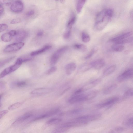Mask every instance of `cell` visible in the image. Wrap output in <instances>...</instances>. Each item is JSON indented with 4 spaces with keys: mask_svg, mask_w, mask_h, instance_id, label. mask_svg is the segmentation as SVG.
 Here are the masks:
<instances>
[{
    "mask_svg": "<svg viewBox=\"0 0 133 133\" xmlns=\"http://www.w3.org/2000/svg\"><path fill=\"white\" fill-rule=\"evenodd\" d=\"M110 19L106 15V9L102 10L97 15L95 28L98 30H102L105 26Z\"/></svg>",
    "mask_w": 133,
    "mask_h": 133,
    "instance_id": "6da1fadb",
    "label": "cell"
},
{
    "mask_svg": "<svg viewBox=\"0 0 133 133\" xmlns=\"http://www.w3.org/2000/svg\"><path fill=\"white\" fill-rule=\"evenodd\" d=\"M68 47L64 46L57 50L52 55L50 58V63L51 65H55L61 56L68 50Z\"/></svg>",
    "mask_w": 133,
    "mask_h": 133,
    "instance_id": "7a4b0ae2",
    "label": "cell"
},
{
    "mask_svg": "<svg viewBox=\"0 0 133 133\" xmlns=\"http://www.w3.org/2000/svg\"><path fill=\"white\" fill-rule=\"evenodd\" d=\"M24 43L22 42H17L8 45L4 49L5 52L9 53L17 51L21 49Z\"/></svg>",
    "mask_w": 133,
    "mask_h": 133,
    "instance_id": "3957f363",
    "label": "cell"
},
{
    "mask_svg": "<svg viewBox=\"0 0 133 133\" xmlns=\"http://www.w3.org/2000/svg\"><path fill=\"white\" fill-rule=\"evenodd\" d=\"M88 123L87 122L76 118L64 123L62 126L69 128L71 127L84 126L87 124Z\"/></svg>",
    "mask_w": 133,
    "mask_h": 133,
    "instance_id": "277c9868",
    "label": "cell"
},
{
    "mask_svg": "<svg viewBox=\"0 0 133 133\" xmlns=\"http://www.w3.org/2000/svg\"><path fill=\"white\" fill-rule=\"evenodd\" d=\"M60 111L58 108L54 109L45 113L37 115L33 118L31 121L32 122L40 120L45 118H46L58 113Z\"/></svg>",
    "mask_w": 133,
    "mask_h": 133,
    "instance_id": "5b68a950",
    "label": "cell"
},
{
    "mask_svg": "<svg viewBox=\"0 0 133 133\" xmlns=\"http://www.w3.org/2000/svg\"><path fill=\"white\" fill-rule=\"evenodd\" d=\"M101 116V114H97L83 115L77 117L76 118L88 123L90 121L97 120L100 118Z\"/></svg>",
    "mask_w": 133,
    "mask_h": 133,
    "instance_id": "8992f818",
    "label": "cell"
},
{
    "mask_svg": "<svg viewBox=\"0 0 133 133\" xmlns=\"http://www.w3.org/2000/svg\"><path fill=\"white\" fill-rule=\"evenodd\" d=\"M119 99V98L117 97L111 98L97 104L96 106L98 108H102L108 106H111L117 102Z\"/></svg>",
    "mask_w": 133,
    "mask_h": 133,
    "instance_id": "52a82bcc",
    "label": "cell"
},
{
    "mask_svg": "<svg viewBox=\"0 0 133 133\" xmlns=\"http://www.w3.org/2000/svg\"><path fill=\"white\" fill-rule=\"evenodd\" d=\"M10 10L13 12L18 13L21 12L23 9V4L22 2L20 0L15 1L11 4Z\"/></svg>",
    "mask_w": 133,
    "mask_h": 133,
    "instance_id": "ba28073f",
    "label": "cell"
},
{
    "mask_svg": "<svg viewBox=\"0 0 133 133\" xmlns=\"http://www.w3.org/2000/svg\"><path fill=\"white\" fill-rule=\"evenodd\" d=\"M133 77V69H129L124 71L119 75L117 78L118 82H122L125 80Z\"/></svg>",
    "mask_w": 133,
    "mask_h": 133,
    "instance_id": "9c48e42d",
    "label": "cell"
},
{
    "mask_svg": "<svg viewBox=\"0 0 133 133\" xmlns=\"http://www.w3.org/2000/svg\"><path fill=\"white\" fill-rule=\"evenodd\" d=\"M86 101L85 94H80L74 95L68 100V102L71 104Z\"/></svg>",
    "mask_w": 133,
    "mask_h": 133,
    "instance_id": "30bf717a",
    "label": "cell"
},
{
    "mask_svg": "<svg viewBox=\"0 0 133 133\" xmlns=\"http://www.w3.org/2000/svg\"><path fill=\"white\" fill-rule=\"evenodd\" d=\"M105 62L103 59H99L91 62L90 64L92 67L96 69H99L105 64Z\"/></svg>",
    "mask_w": 133,
    "mask_h": 133,
    "instance_id": "8fae6325",
    "label": "cell"
},
{
    "mask_svg": "<svg viewBox=\"0 0 133 133\" xmlns=\"http://www.w3.org/2000/svg\"><path fill=\"white\" fill-rule=\"evenodd\" d=\"M28 35V32L24 30H20L17 31L15 36V41L17 42H21L25 39Z\"/></svg>",
    "mask_w": 133,
    "mask_h": 133,
    "instance_id": "7c38bea8",
    "label": "cell"
},
{
    "mask_svg": "<svg viewBox=\"0 0 133 133\" xmlns=\"http://www.w3.org/2000/svg\"><path fill=\"white\" fill-rule=\"evenodd\" d=\"M101 81L100 79H97L85 84L81 88L82 92L89 90L93 88L99 84Z\"/></svg>",
    "mask_w": 133,
    "mask_h": 133,
    "instance_id": "4fadbf2b",
    "label": "cell"
},
{
    "mask_svg": "<svg viewBox=\"0 0 133 133\" xmlns=\"http://www.w3.org/2000/svg\"><path fill=\"white\" fill-rule=\"evenodd\" d=\"M32 116V114L31 113L25 114L19 117L15 120L13 123L12 125L14 126L18 125L29 118Z\"/></svg>",
    "mask_w": 133,
    "mask_h": 133,
    "instance_id": "5bb4252c",
    "label": "cell"
},
{
    "mask_svg": "<svg viewBox=\"0 0 133 133\" xmlns=\"http://www.w3.org/2000/svg\"><path fill=\"white\" fill-rule=\"evenodd\" d=\"M17 69V68L14 65L9 66L4 69L1 73L0 78H3L8 74L14 71Z\"/></svg>",
    "mask_w": 133,
    "mask_h": 133,
    "instance_id": "9a60e30c",
    "label": "cell"
},
{
    "mask_svg": "<svg viewBox=\"0 0 133 133\" xmlns=\"http://www.w3.org/2000/svg\"><path fill=\"white\" fill-rule=\"evenodd\" d=\"M133 34L132 31L126 32L119 35L110 40V41L114 43L117 41L123 40L129 37Z\"/></svg>",
    "mask_w": 133,
    "mask_h": 133,
    "instance_id": "2e32d148",
    "label": "cell"
},
{
    "mask_svg": "<svg viewBox=\"0 0 133 133\" xmlns=\"http://www.w3.org/2000/svg\"><path fill=\"white\" fill-rule=\"evenodd\" d=\"M52 48V46L50 45H46L41 48L31 52L30 55L31 56H34L43 53L45 51L50 49Z\"/></svg>",
    "mask_w": 133,
    "mask_h": 133,
    "instance_id": "e0dca14e",
    "label": "cell"
},
{
    "mask_svg": "<svg viewBox=\"0 0 133 133\" xmlns=\"http://www.w3.org/2000/svg\"><path fill=\"white\" fill-rule=\"evenodd\" d=\"M76 65L74 62L69 63L65 66V71L66 74L69 75L72 73L76 68Z\"/></svg>",
    "mask_w": 133,
    "mask_h": 133,
    "instance_id": "ac0fdd59",
    "label": "cell"
},
{
    "mask_svg": "<svg viewBox=\"0 0 133 133\" xmlns=\"http://www.w3.org/2000/svg\"><path fill=\"white\" fill-rule=\"evenodd\" d=\"M50 91V89L49 88H38L33 90L31 92V94L34 95H41L47 93Z\"/></svg>",
    "mask_w": 133,
    "mask_h": 133,
    "instance_id": "d6986e66",
    "label": "cell"
},
{
    "mask_svg": "<svg viewBox=\"0 0 133 133\" xmlns=\"http://www.w3.org/2000/svg\"><path fill=\"white\" fill-rule=\"evenodd\" d=\"M98 91L94 90H92L85 94L86 101L91 100L95 98L98 95Z\"/></svg>",
    "mask_w": 133,
    "mask_h": 133,
    "instance_id": "ffe728a7",
    "label": "cell"
},
{
    "mask_svg": "<svg viewBox=\"0 0 133 133\" xmlns=\"http://www.w3.org/2000/svg\"><path fill=\"white\" fill-rule=\"evenodd\" d=\"M116 68V66L115 65H112L109 66L104 71L103 73V75L107 76L109 75L115 71Z\"/></svg>",
    "mask_w": 133,
    "mask_h": 133,
    "instance_id": "44dd1931",
    "label": "cell"
},
{
    "mask_svg": "<svg viewBox=\"0 0 133 133\" xmlns=\"http://www.w3.org/2000/svg\"><path fill=\"white\" fill-rule=\"evenodd\" d=\"M117 86L114 84L106 88L103 91V93L105 95L109 94L114 91L117 88Z\"/></svg>",
    "mask_w": 133,
    "mask_h": 133,
    "instance_id": "7402d4cb",
    "label": "cell"
},
{
    "mask_svg": "<svg viewBox=\"0 0 133 133\" xmlns=\"http://www.w3.org/2000/svg\"><path fill=\"white\" fill-rule=\"evenodd\" d=\"M12 37L11 36L9 33H4L1 36V40L5 42H8L12 40Z\"/></svg>",
    "mask_w": 133,
    "mask_h": 133,
    "instance_id": "603a6c76",
    "label": "cell"
},
{
    "mask_svg": "<svg viewBox=\"0 0 133 133\" xmlns=\"http://www.w3.org/2000/svg\"><path fill=\"white\" fill-rule=\"evenodd\" d=\"M69 128L62 125L55 129L51 133H65Z\"/></svg>",
    "mask_w": 133,
    "mask_h": 133,
    "instance_id": "cb8c5ba5",
    "label": "cell"
},
{
    "mask_svg": "<svg viewBox=\"0 0 133 133\" xmlns=\"http://www.w3.org/2000/svg\"><path fill=\"white\" fill-rule=\"evenodd\" d=\"M86 1V0H79L78 1L76 5V10L78 13H79L81 12Z\"/></svg>",
    "mask_w": 133,
    "mask_h": 133,
    "instance_id": "d4e9b609",
    "label": "cell"
},
{
    "mask_svg": "<svg viewBox=\"0 0 133 133\" xmlns=\"http://www.w3.org/2000/svg\"><path fill=\"white\" fill-rule=\"evenodd\" d=\"M112 50L116 52H121L123 51L124 49V46L122 45H117L114 44L111 47Z\"/></svg>",
    "mask_w": 133,
    "mask_h": 133,
    "instance_id": "484cf974",
    "label": "cell"
},
{
    "mask_svg": "<svg viewBox=\"0 0 133 133\" xmlns=\"http://www.w3.org/2000/svg\"><path fill=\"white\" fill-rule=\"evenodd\" d=\"M76 20V18L75 16H73L70 19L67 24V30H71L72 26L75 22Z\"/></svg>",
    "mask_w": 133,
    "mask_h": 133,
    "instance_id": "4316f807",
    "label": "cell"
},
{
    "mask_svg": "<svg viewBox=\"0 0 133 133\" xmlns=\"http://www.w3.org/2000/svg\"><path fill=\"white\" fill-rule=\"evenodd\" d=\"M61 119L59 118H54L49 120L46 122L47 124L54 125L58 123L61 121Z\"/></svg>",
    "mask_w": 133,
    "mask_h": 133,
    "instance_id": "83f0119b",
    "label": "cell"
},
{
    "mask_svg": "<svg viewBox=\"0 0 133 133\" xmlns=\"http://www.w3.org/2000/svg\"><path fill=\"white\" fill-rule=\"evenodd\" d=\"M132 96H133V88L128 89L125 92L123 98L125 100Z\"/></svg>",
    "mask_w": 133,
    "mask_h": 133,
    "instance_id": "f1b7e54d",
    "label": "cell"
},
{
    "mask_svg": "<svg viewBox=\"0 0 133 133\" xmlns=\"http://www.w3.org/2000/svg\"><path fill=\"white\" fill-rule=\"evenodd\" d=\"M82 41L84 43L88 42L90 40V37L89 35L85 32H83L81 34Z\"/></svg>",
    "mask_w": 133,
    "mask_h": 133,
    "instance_id": "f546056e",
    "label": "cell"
},
{
    "mask_svg": "<svg viewBox=\"0 0 133 133\" xmlns=\"http://www.w3.org/2000/svg\"><path fill=\"white\" fill-rule=\"evenodd\" d=\"M75 49L85 51L87 50V47L84 45L81 44H76L73 46Z\"/></svg>",
    "mask_w": 133,
    "mask_h": 133,
    "instance_id": "4dcf8cb0",
    "label": "cell"
},
{
    "mask_svg": "<svg viewBox=\"0 0 133 133\" xmlns=\"http://www.w3.org/2000/svg\"><path fill=\"white\" fill-rule=\"evenodd\" d=\"M23 103V102H18L10 106L8 108V109L12 110L16 109L19 107Z\"/></svg>",
    "mask_w": 133,
    "mask_h": 133,
    "instance_id": "1f68e13d",
    "label": "cell"
},
{
    "mask_svg": "<svg viewBox=\"0 0 133 133\" xmlns=\"http://www.w3.org/2000/svg\"><path fill=\"white\" fill-rule=\"evenodd\" d=\"M15 57V56H12L1 61L0 62V67H1L11 61Z\"/></svg>",
    "mask_w": 133,
    "mask_h": 133,
    "instance_id": "d6a6232c",
    "label": "cell"
},
{
    "mask_svg": "<svg viewBox=\"0 0 133 133\" xmlns=\"http://www.w3.org/2000/svg\"><path fill=\"white\" fill-rule=\"evenodd\" d=\"M124 128L121 127H116L113 129L110 133H122L124 130Z\"/></svg>",
    "mask_w": 133,
    "mask_h": 133,
    "instance_id": "836d02e7",
    "label": "cell"
},
{
    "mask_svg": "<svg viewBox=\"0 0 133 133\" xmlns=\"http://www.w3.org/2000/svg\"><path fill=\"white\" fill-rule=\"evenodd\" d=\"M82 110L81 109H73L68 112V114L69 115H76L81 112Z\"/></svg>",
    "mask_w": 133,
    "mask_h": 133,
    "instance_id": "e575fe53",
    "label": "cell"
},
{
    "mask_svg": "<svg viewBox=\"0 0 133 133\" xmlns=\"http://www.w3.org/2000/svg\"><path fill=\"white\" fill-rule=\"evenodd\" d=\"M106 14L107 16L111 19L113 15V10L110 8L107 9H106Z\"/></svg>",
    "mask_w": 133,
    "mask_h": 133,
    "instance_id": "d590c367",
    "label": "cell"
},
{
    "mask_svg": "<svg viewBox=\"0 0 133 133\" xmlns=\"http://www.w3.org/2000/svg\"><path fill=\"white\" fill-rule=\"evenodd\" d=\"M57 70V68L55 66H53L49 69L46 72V74H50L55 72Z\"/></svg>",
    "mask_w": 133,
    "mask_h": 133,
    "instance_id": "8d00e7d4",
    "label": "cell"
},
{
    "mask_svg": "<svg viewBox=\"0 0 133 133\" xmlns=\"http://www.w3.org/2000/svg\"><path fill=\"white\" fill-rule=\"evenodd\" d=\"M70 30H67L63 35L64 38L66 39H69L70 37L71 31Z\"/></svg>",
    "mask_w": 133,
    "mask_h": 133,
    "instance_id": "74e56055",
    "label": "cell"
},
{
    "mask_svg": "<svg viewBox=\"0 0 133 133\" xmlns=\"http://www.w3.org/2000/svg\"><path fill=\"white\" fill-rule=\"evenodd\" d=\"M95 51V49H93L85 56V59H87L91 58L94 54Z\"/></svg>",
    "mask_w": 133,
    "mask_h": 133,
    "instance_id": "f35d334b",
    "label": "cell"
},
{
    "mask_svg": "<svg viewBox=\"0 0 133 133\" xmlns=\"http://www.w3.org/2000/svg\"><path fill=\"white\" fill-rule=\"evenodd\" d=\"M26 84V82L24 81H20L17 82L16 84L17 87H21L25 86Z\"/></svg>",
    "mask_w": 133,
    "mask_h": 133,
    "instance_id": "ab89813d",
    "label": "cell"
},
{
    "mask_svg": "<svg viewBox=\"0 0 133 133\" xmlns=\"http://www.w3.org/2000/svg\"><path fill=\"white\" fill-rule=\"evenodd\" d=\"M126 124L128 126L133 128V117L127 120L126 121Z\"/></svg>",
    "mask_w": 133,
    "mask_h": 133,
    "instance_id": "60d3db41",
    "label": "cell"
},
{
    "mask_svg": "<svg viewBox=\"0 0 133 133\" xmlns=\"http://www.w3.org/2000/svg\"><path fill=\"white\" fill-rule=\"evenodd\" d=\"M0 32H3L5 30L8 28L7 25L5 24H1L0 25Z\"/></svg>",
    "mask_w": 133,
    "mask_h": 133,
    "instance_id": "b9f144b4",
    "label": "cell"
},
{
    "mask_svg": "<svg viewBox=\"0 0 133 133\" xmlns=\"http://www.w3.org/2000/svg\"><path fill=\"white\" fill-rule=\"evenodd\" d=\"M89 66H91L90 64L89 65L87 64L83 65L80 68L79 70L82 71H84V70L86 71L87 70L89 69L90 68Z\"/></svg>",
    "mask_w": 133,
    "mask_h": 133,
    "instance_id": "7bdbcfd3",
    "label": "cell"
},
{
    "mask_svg": "<svg viewBox=\"0 0 133 133\" xmlns=\"http://www.w3.org/2000/svg\"><path fill=\"white\" fill-rule=\"evenodd\" d=\"M34 14V11L33 10H31L27 11L25 15L26 16L29 17L32 16Z\"/></svg>",
    "mask_w": 133,
    "mask_h": 133,
    "instance_id": "ee69618b",
    "label": "cell"
},
{
    "mask_svg": "<svg viewBox=\"0 0 133 133\" xmlns=\"http://www.w3.org/2000/svg\"><path fill=\"white\" fill-rule=\"evenodd\" d=\"M21 21V20L19 18H15L12 19L10 23L11 24H17L20 23Z\"/></svg>",
    "mask_w": 133,
    "mask_h": 133,
    "instance_id": "f6af8a7d",
    "label": "cell"
},
{
    "mask_svg": "<svg viewBox=\"0 0 133 133\" xmlns=\"http://www.w3.org/2000/svg\"><path fill=\"white\" fill-rule=\"evenodd\" d=\"M9 111L6 110H3L0 111V118L1 119Z\"/></svg>",
    "mask_w": 133,
    "mask_h": 133,
    "instance_id": "bcb514c9",
    "label": "cell"
},
{
    "mask_svg": "<svg viewBox=\"0 0 133 133\" xmlns=\"http://www.w3.org/2000/svg\"><path fill=\"white\" fill-rule=\"evenodd\" d=\"M44 32L43 31L40 30L37 32L36 34V36L38 37H40L43 36Z\"/></svg>",
    "mask_w": 133,
    "mask_h": 133,
    "instance_id": "7dc6e473",
    "label": "cell"
},
{
    "mask_svg": "<svg viewBox=\"0 0 133 133\" xmlns=\"http://www.w3.org/2000/svg\"><path fill=\"white\" fill-rule=\"evenodd\" d=\"M4 11V8L2 4L0 2V15L1 16L3 14Z\"/></svg>",
    "mask_w": 133,
    "mask_h": 133,
    "instance_id": "c3c4849f",
    "label": "cell"
},
{
    "mask_svg": "<svg viewBox=\"0 0 133 133\" xmlns=\"http://www.w3.org/2000/svg\"><path fill=\"white\" fill-rule=\"evenodd\" d=\"M9 33L12 37L15 36L17 34V31L15 30H11L9 32Z\"/></svg>",
    "mask_w": 133,
    "mask_h": 133,
    "instance_id": "681fc988",
    "label": "cell"
},
{
    "mask_svg": "<svg viewBox=\"0 0 133 133\" xmlns=\"http://www.w3.org/2000/svg\"><path fill=\"white\" fill-rule=\"evenodd\" d=\"M131 15L132 18V19L133 20V11H132V12H131Z\"/></svg>",
    "mask_w": 133,
    "mask_h": 133,
    "instance_id": "f907efd6",
    "label": "cell"
}]
</instances>
